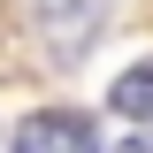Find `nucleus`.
Masks as SVG:
<instances>
[{
	"label": "nucleus",
	"mask_w": 153,
	"mask_h": 153,
	"mask_svg": "<svg viewBox=\"0 0 153 153\" xmlns=\"http://www.w3.org/2000/svg\"><path fill=\"white\" fill-rule=\"evenodd\" d=\"M107 8L115 0H38V38H46V54L76 61L100 31H107Z\"/></svg>",
	"instance_id": "obj_1"
},
{
	"label": "nucleus",
	"mask_w": 153,
	"mask_h": 153,
	"mask_svg": "<svg viewBox=\"0 0 153 153\" xmlns=\"http://www.w3.org/2000/svg\"><path fill=\"white\" fill-rule=\"evenodd\" d=\"M8 153H100V130L84 123V115L46 107V115H31V123L8 138Z\"/></svg>",
	"instance_id": "obj_2"
},
{
	"label": "nucleus",
	"mask_w": 153,
	"mask_h": 153,
	"mask_svg": "<svg viewBox=\"0 0 153 153\" xmlns=\"http://www.w3.org/2000/svg\"><path fill=\"white\" fill-rule=\"evenodd\" d=\"M107 107H115V115H153V61H138V69L115 84V92H107Z\"/></svg>",
	"instance_id": "obj_3"
},
{
	"label": "nucleus",
	"mask_w": 153,
	"mask_h": 153,
	"mask_svg": "<svg viewBox=\"0 0 153 153\" xmlns=\"http://www.w3.org/2000/svg\"><path fill=\"white\" fill-rule=\"evenodd\" d=\"M123 153H153V138H123Z\"/></svg>",
	"instance_id": "obj_4"
}]
</instances>
